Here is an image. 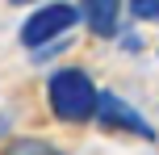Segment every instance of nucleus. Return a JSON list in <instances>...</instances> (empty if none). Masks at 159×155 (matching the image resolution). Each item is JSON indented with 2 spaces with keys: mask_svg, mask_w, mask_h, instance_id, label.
I'll use <instances>...</instances> for the list:
<instances>
[{
  "mask_svg": "<svg viewBox=\"0 0 159 155\" xmlns=\"http://www.w3.org/2000/svg\"><path fill=\"white\" fill-rule=\"evenodd\" d=\"M75 21H80V8H75V4H67V0H50V4L38 8V13L25 17V25H21V46L38 50V46H46V42L71 34Z\"/></svg>",
  "mask_w": 159,
  "mask_h": 155,
  "instance_id": "2",
  "label": "nucleus"
},
{
  "mask_svg": "<svg viewBox=\"0 0 159 155\" xmlns=\"http://www.w3.org/2000/svg\"><path fill=\"white\" fill-rule=\"evenodd\" d=\"M130 13L138 21H159V0H130Z\"/></svg>",
  "mask_w": 159,
  "mask_h": 155,
  "instance_id": "6",
  "label": "nucleus"
},
{
  "mask_svg": "<svg viewBox=\"0 0 159 155\" xmlns=\"http://www.w3.org/2000/svg\"><path fill=\"white\" fill-rule=\"evenodd\" d=\"M96 122H101L105 130H121V134H134V139H143V143H155V126L147 122L130 101H121L117 92H101V97H96Z\"/></svg>",
  "mask_w": 159,
  "mask_h": 155,
  "instance_id": "3",
  "label": "nucleus"
},
{
  "mask_svg": "<svg viewBox=\"0 0 159 155\" xmlns=\"http://www.w3.org/2000/svg\"><path fill=\"white\" fill-rule=\"evenodd\" d=\"M96 84L88 80V71H80V67H59L55 75L46 80V105L50 113L59 117V122H88V117H96Z\"/></svg>",
  "mask_w": 159,
  "mask_h": 155,
  "instance_id": "1",
  "label": "nucleus"
},
{
  "mask_svg": "<svg viewBox=\"0 0 159 155\" xmlns=\"http://www.w3.org/2000/svg\"><path fill=\"white\" fill-rule=\"evenodd\" d=\"M121 17V0H80V21L96 34V38H113Z\"/></svg>",
  "mask_w": 159,
  "mask_h": 155,
  "instance_id": "4",
  "label": "nucleus"
},
{
  "mask_svg": "<svg viewBox=\"0 0 159 155\" xmlns=\"http://www.w3.org/2000/svg\"><path fill=\"white\" fill-rule=\"evenodd\" d=\"M0 155H63V151L55 143H46V139H13Z\"/></svg>",
  "mask_w": 159,
  "mask_h": 155,
  "instance_id": "5",
  "label": "nucleus"
},
{
  "mask_svg": "<svg viewBox=\"0 0 159 155\" xmlns=\"http://www.w3.org/2000/svg\"><path fill=\"white\" fill-rule=\"evenodd\" d=\"M8 4H17V8H21V4H34V0H8Z\"/></svg>",
  "mask_w": 159,
  "mask_h": 155,
  "instance_id": "8",
  "label": "nucleus"
},
{
  "mask_svg": "<svg viewBox=\"0 0 159 155\" xmlns=\"http://www.w3.org/2000/svg\"><path fill=\"white\" fill-rule=\"evenodd\" d=\"M4 134H8V117L0 113V139H4Z\"/></svg>",
  "mask_w": 159,
  "mask_h": 155,
  "instance_id": "7",
  "label": "nucleus"
}]
</instances>
